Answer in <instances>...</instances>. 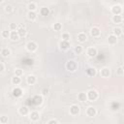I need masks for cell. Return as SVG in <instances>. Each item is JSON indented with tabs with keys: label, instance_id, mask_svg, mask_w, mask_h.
<instances>
[{
	"label": "cell",
	"instance_id": "6da1fadb",
	"mask_svg": "<svg viewBox=\"0 0 124 124\" xmlns=\"http://www.w3.org/2000/svg\"><path fill=\"white\" fill-rule=\"evenodd\" d=\"M66 70L69 72H76L78 70V63L75 60H69L66 63Z\"/></svg>",
	"mask_w": 124,
	"mask_h": 124
},
{
	"label": "cell",
	"instance_id": "d4e9b609",
	"mask_svg": "<svg viewBox=\"0 0 124 124\" xmlns=\"http://www.w3.org/2000/svg\"><path fill=\"white\" fill-rule=\"evenodd\" d=\"M122 16H112V21L115 24H119L122 22Z\"/></svg>",
	"mask_w": 124,
	"mask_h": 124
},
{
	"label": "cell",
	"instance_id": "cb8c5ba5",
	"mask_svg": "<svg viewBox=\"0 0 124 124\" xmlns=\"http://www.w3.org/2000/svg\"><path fill=\"white\" fill-rule=\"evenodd\" d=\"M10 54H11L10 48H8V47H3V48L1 49V55H2L3 57H8Z\"/></svg>",
	"mask_w": 124,
	"mask_h": 124
},
{
	"label": "cell",
	"instance_id": "e0dca14e",
	"mask_svg": "<svg viewBox=\"0 0 124 124\" xmlns=\"http://www.w3.org/2000/svg\"><path fill=\"white\" fill-rule=\"evenodd\" d=\"M108 44L111 45V46L116 45V43H117V37L114 36L113 34H110V35L108 37Z\"/></svg>",
	"mask_w": 124,
	"mask_h": 124
},
{
	"label": "cell",
	"instance_id": "d6a6232c",
	"mask_svg": "<svg viewBox=\"0 0 124 124\" xmlns=\"http://www.w3.org/2000/svg\"><path fill=\"white\" fill-rule=\"evenodd\" d=\"M9 29H10L11 31H17L18 26H17V24H16V23L12 22V23H10V25H9Z\"/></svg>",
	"mask_w": 124,
	"mask_h": 124
},
{
	"label": "cell",
	"instance_id": "f1b7e54d",
	"mask_svg": "<svg viewBox=\"0 0 124 124\" xmlns=\"http://www.w3.org/2000/svg\"><path fill=\"white\" fill-rule=\"evenodd\" d=\"M27 8H28L29 12H35V11H36V9H37V5H36V3L31 2V3H29V4H28Z\"/></svg>",
	"mask_w": 124,
	"mask_h": 124
},
{
	"label": "cell",
	"instance_id": "8fae6325",
	"mask_svg": "<svg viewBox=\"0 0 124 124\" xmlns=\"http://www.w3.org/2000/svg\"><path fill=\"white\" fill-rule=\"evenodd\" d=\"M79 110H80V108L78 105H72L70 107V114H72V115H78L79 113Z\"/></svg>",
	"mask_w": 124,
	"mask_h": 124
},
{
	"label": "cell",
	"instance_id": "4fadbf2b",
	"mask_svg": "<svg viewBox=\"0 0 124 124\" xmlns=\"http://www.w3.org/2000/svg\"><path fill=\"white\" fill-rule=\"evenodd\" d=\"M12 93H13V96H14V97H16V98H19V97L22 96L23 91H22L21 88H19V87H16V88L13 89Z\"/></svg>",
	"mask_w": 124,
	"mask_h": 124
},
{
	"label": "cell",
	"instance_id": "1f68e13d",
	"mask_svg": "<svg viewBox=\"0 0 124 124\" xmlns=\"http://www.w3.org/2000/svg\"><path fill=\"white\" fill-rule=\"evenodd\" d=\"M10 35H11V32L8 31V30H3V31L1 32V37H2L3 39H8V38H10Z\"/></svg>",
	"mask_w": 124,
	"mask_h": 124
},
{
	"label": "cell",
	"instance_id": "44dd1931",
	"mask_svg": "<svg viewBox=\"0 0 124 124\" xmlns=\"http://www.w3.org/2000/svg\"><path fill=\"white\" fill-rule=\"evenodd\" d=\"M78 99L80 102H86L88 100L87 99V94L85 92H80V93L78 94Z\"/></svg>",
	"mask_w": 124,
	"mask_h": 124
},
{
	"label": "cell",
	"instance_id": "30bf717a",
	"mask_svg": "<svg viewBox=\"0 0 124 124\" xmlns=\"http://www.w3.org/2000/svg\"><path fill=\"white\" fill-rule=\"evenodd\" d=\"M100 75L102 78H109L110 76V70L108 67H104L100 71Z\"/></svg>",
	"mask_w": 124,
	"mask_h": 124
},
{
	"label": "cell",
	"instance_id": "8992f818",
	"mask_svg": "<svg viewBox=\"0 0 124 124\" xmlns=\"http://www.w3.org/2000/svg\"><path fill=\"white\" fill-rule=\"evenodd\" d=\"M31 102H32V104L35 105V106H40V105H42V103H43V96H42V95H35V96L31 99Z\"/></svg>",
	"mask_w": 124,
	"mask_h": 124
},
{
	"label": "cell",
	"instance_id": "52a82bcc",
	"mask_svg": "<svg viewBox=\"0 0 124 124\" xmlns=\"http://www.w3.org/2000/svg\"><path fill=\"white\" fill-rule=\"evenodd\" d=\"M90 34H91V36H92L93 38H98V37L101 35V30H100L99 27L93 26V27L91 28V30H90Z\"/></svg>",
	"mask_w": 124,
	"mask_h": 124
},
{
	"label": "cell",
	"instance_id": "7402d4cb",
	"mask_svg": "<svg viewBox=\"0 0 124 124\" xmlns=\"http://www.w3.org/2000/svg\"><path fill=\"white\" fill-rule=\"evenodd\" d=\"M27 18L29 20H31V21H35L37 19V13L36 12H28Z\"/></svg>",
	"mask_w": 124,
	"mask_h": 124
},
{
	"label": "cell",
	"instance_id": "4316f807",
	"mask_svg": "<svg viewBox=\"0 0 124 124\" xmlns=\"http://www.w3.org/2000/svg\"><path fill=\"white\" fill-rule=\"evenodd\" d=\"M112 32H113L112 34H113L114 36H116L117 38H118L119 36H121L122 33H123V32H122V29H121L120 27H115V28H113V31H112Z\"/></svg>",
	"mask_w": 124,
	"mask_h": 124
},
{
	"label": "cell",
	"instance_id": "d6986e66",
	"mask_svg": "<svg viewBox=\"0 0 124 124\" xmlns=\"http://www.w3.org/2000/svg\"><path fill=\"white\" fill-rule=\"evenodd\" d=\"M49 13H50V11H49V8H47V7H42L40 9V14L43 16H47L49 15Z\"/></svg>",
	"mask_w": 124,
	"mask_h": 124
},
{
	"label": "cell",
	"instance_id": "f546056e",
	"mask_svg": "<svg viewBox=\"0 0 124 124\" xmlns=\"http://www.w3.org/2000/svg\"><path fill=\"white\" fill-rule=\"evenodd\" d=\"M74 52L76 53V54H80V53H82L83 52V47H82V46H75V48H74Z\"/></svg>",
	"mask_w": 124,
	"mask_h": 124
},
{
	"label": "cell",
	"instance_id": "3957f363",
	"mask_svg": "<svg viewBox=\"0 0 124 124\" xmlns=\"http://www.w3.org/2000/svg\"><path fill=\"white\" fill-rule=\"evenodd\" d=\"M25 48L29 51V52H35L38 48V45L34 42V41H30L25 45Z\"/></svg>",
	"mask_w": 124,
	"mask_h": 124
},
{
	"label": "cell",
	"instance_id": "9c48e42d",
	"mask_svg": "<svg viewBox=\"0 0 124 124\" xmlns=\"http://www.w3.org/2000/svg\"><path fill=\"white\" fill-rule=\"evenodd\" d=\"M96 114H97V109L94 108V107H88L87 108H86V115L87 116H89V117H94V116H96Z\"/></svg>",
	"mask_w": 124,
	"mask_h": 124
},
{
	"label": "cell",
	"instance_id": "5bb4252c",
	"mask_svg": "<svg viewBox=\"0 0 124 124\" xmlns=\"http://www.w3.org/2000/svg\"><path fill=\"white\" fill-rule=\"evenodd\" d=\"M86 75L89 77H95L97 75V70L94 67H88L86 69Z\"/></svg>",
	"mask_w": 124,
	"mask_h": 124
},
{
	"label": "cell",
	"instance_id": "60d3db41",
	"mask_svg": "<svg viewBox=\"0 0 124 124\" xmlns=\"http://www.w3.org/2000/svg\"><path fill=\"white\" fill-rule=\"evenodd\" d=\"M4 71H5V65H4L3 62H1V63H0V72L3 73Z\"/></svg>",
	"mask_w": 124,
	"mask_h": 124
},
{
	"label": "cell",
	"instance_id": "74e56055",
	"mask_svg": "<svg viewBox=\"0 0 124 124\" xmlns=\"http://www.w3.org/2000/svg\"><path fill=\"white\" fill-rule=\"evenodd\" d=\"M13 10H14V8H13V6H11V5H7V6L5 7V11H6L7 13H12Z\"/></svg>",
	"mask_w": 124,
	"mask_h": 124
},
{
	"label": "cell",
	"instance_id": "d590c367",
	"mask_svg": "<svg viewBox=\"0 0 124 124\" xmlns=\"http://www.w3.org/2000/svg\"><path fill=\"white\" fill-rule=\"evenodd\" d=\"M22 75H23V71H22L21 69H16V70H15V76L20 78Z\"/></svg>",
	"mask_w": 124,
	"mask_h": 124
},
{
	"label": "cell",
	"instance_id": "9a60e30c",
	"mask_svg": "<svg viewBox=\"0 0 124 124\" xmlns=\"http://www.w3.org/2000/svg\"><path fill=\"white\" fill-rule=\"evenodd\" d=\"M26 81H27V83H28L29 85H33V84L36 83L37 78H36L34 75H29V76L26 78Z\"/></svg>",
	"mask_w": 124,
	"mask_h": 124
},
{
	"label": "cell",
	"instance_id": "7a4b0ae2",
	"mask_svg": "<svg viewBox=\"0 0 124 124\" xmlns=\"http://www.w3.org/2000/svg\"><path fill=\"white\" fill-rule=\"evenodd\" d=\"M86 94H87V99H88L89 101H91V102L96 101V100L98 99V97H99V93H98L96 90H94V89L88 90Z\"/></svg>",
	"mask_w": 124,
	"mask_h": 124
},
{
	"label": "cell",
	"instance_id": "7c38bea8",
	"mask_svg": "<svg viewBox=\"0 0 124 124\" xmlns=\"http://www.w3.org/2000/svg\"><path fill=\"white\" fill-rule=\"evenodd\" d=\"M29 118H30V120L32 122H37L40 119V114H39L38 111H32L29 114Z\"/></svg>",
	"mask_w": 124,
	"mask_h": 124
},
{
	"label": "cell",
	"instance_id": "484cf974",
	"mask_svg": "<svg viewBox=\"0 0 124 124\" xmlns=\"http://www.w3.org/2000/svg\"><path fill=\"white\" fill-rule=\"evenodd\" d=\"M17 33H18L19 37H25L26 36V29L22 26H19L17 29Z\"/></svg>",
	"mask_w": 124,
	"mask_h": 124
},
{
	"label": "cell",
	"instance_id": "603a6c76",
	"mask_svg": "<svg viewBox=\"0 0 124 124\" xmlns=\"http://www.w3.org/2000/svg\"><path fill=\"white\" fill-rule=\"evenodd\" d=\"M19 35L17 33V31H11V35H10V39L12 41H17L19 39Z\"/></svg>",
	"mask_w": 124,
	"mask_h": 124
},
{
	"label": "cell",
	"instance_id": "ac0fdd59",
	"mask_svg": "<svg viewBox=\"0 0 124 124\" xmlns=\"http://www.w3.org/2000/svg\"><path fill=\"white\" fill-rule=\"evenodd\" d=\"M120 108V103L119 102H116V101H113L110 103V109L112 111H116Z\"/></svg>",
	"mask_w": 124,
	"mask_h": 124
},
{
	"label": "cell",
	"instance_id": "83f0119b",
	"mask_svg": "<svg viewBox=\"0 0 124 124\" xmlns=\"http://www.w3.org/2000/svg\"><path fill=\"white\" fill-rule=\"evenodd\" d=\"M20 82H21V78H20L19 77L14 76V77L12 78V83H13L14 85H18Z\"/></svg>",
	"mask_w": 124,
	"mask_h": 124
},
{
	"label": "cell",
	"instance_id": "ffe728a7",
	"mask_svg": "<svg viewBox=\"0 0 124 124\" xmlns=\"http://www.w3.org/2000/svg\"><path fill=\"white\" fill-rule=\"evenodd\" d=\"M86 40H87V36H86L85 33L80 32V33L78 34V41L79 43H84Z\"/></svg>",
	"mask_w": 124,
	"mask_h": 124
},
{
	"label": "cell",
	"instance_id": "f35d334b",
	"mask_svg": "<svg viewBox=\"0 0 124 124\" xmlns=\"http://www.w3.org/2000/svg\"><path fill=\"white\" fill-rule=\"evenodd\" d=\"M116 74H117L118 76L124 75V70H123V68H122V67H119V68L116 70Z\"/></svg>",
	"mask_w": 124,
	"mask_h": 124
},
{
	"label": "cell",
	"instance_id": "ab89813d",
	"mask_svg": "<svg viewBox=\"0 0 124 124\" xmlns=\"http://www.w3.org/2000/svg\"><path fill=\"white\" fill-rule=\"evenodd\" d=\"M46 124H59V123H58V121L56 119H50V120L47 121Z\"/></svg>",
	"mask_w": 124,
	"mask_h": 124
},
{
	"label": "cell",
	"instance_id": "8d00e7d4",
	"mask_svg": "<svg viewBox=\"0 0 124 124\" xmlns=\"http://www.w3.org/2000/svg\"><path fill=\"white\" fill-rule=\"evenodd\" d=\"M0 122H1V124H6V123H8V116L2 115V116L0 117Z\"/></svg>",
	"mask_w": 124,
	"mask_h": 124
},
{
	"label": "cell",
	"instance_id": "277c9868",
	"mask_svg": "<svg viewBox=\"0 0 124 124\" xmlns=\"http://www.w3.org/2000/svg\"><path fill=\"white\" fill-rule=\"evenodd\" d=\"M122 11H123V9L119 4H115L111 7V13L113 16H121Z\"/></svg>",
	"mask_w": 124,
	"mask_h": 124
},
{
	"label": "cell",
	"instance_id": "5b68a950",
	"mask_svg": "<svg viewBox=\"0 0 124 124\" xmlns=\"http://www.w3.org/2000/svg\"><path fill=\"white\" fill-rule=\"evenodd\" d=\"M86 54H87L88 57L93 58V57H96V56H97V54H98V50H97L96 47H94V46H90V47L87 48V50H86Z\"/></svg>",
	"mask_w": 124,
	"mask_h": 124
},
{
	"label": "cell",
	"instance_id": "4dcf8cb0",
	"mask_svg": "<svg viewBox=\"0 0 124 124\" xmlns=\"http://www.w3.org/2000/svg\"><path fill=\"white\" fill-rule=\"evenodd\" d=\"M52 28H53L54 31H61L62 30V24L59 23V22H55L52 25Z\"/></svg>",
	"mask_w": 124,
	"mask_h": 124
},
{
	"label": "cell",
	"instance_id": "2e32d148",
	"mask_svg": "<svg viewBox=\"0 0 124 124\" xmlns=\"http://www.w3.org/2000/svg\"><path fill=\"white\" fill-rule=\"evenodd\" d=\"M18 112H19L20 115L25 116V115H27V114L29 113V108H28V107H26V106H22V107H20V108H18Z\"/></svg>",
	"mask_w": 124,
	"mask_h": 124
},
{
	"label": "cell",
	"instance_id": "836d02e7",
	"mask_svg": "<svg viewBox=\"0 0 124 124\" xmlns=\"http://www.w3.org/2000/svg\"><path fill=\"white\" fill-rule=\"evenodd\" d=\"M61 38H62V40L63 41H70V39H71V35L69 34V33H67V32H65V33H63L62 34V36H61Z\"/></svg>",
	"mask_w": 124,
	"mask_h": 124
},
{
	"label": "cell",
	"instance_id": "e575fe53",
	"mask_svg": "<svg viewBox=\"0 0 124 124\" xmlns=\"http://www.w3.org/2000/svg\"><path fill=\"white\" fill-rule=\"evenodd\" d=\"M48 93H49L48 88H46V87L42 88V90H41V95H42L43 97H46V96L48 95Z\"/></svg>",
	"mask_w": 124,
	"mask_h": 124
},
{
	"label": "cell",
	"instance_id": "ba28073f",
	"mask_svg": "<svg viewBox=\"0 0 124 124\" xmlns=\"http://www.w3.org/2000/svg\"><path fill=\"white\" fill-rule=\"evenodd\" d=\"M70 46H71V44H70V42H68V41H63V40H61L60 43H59V47H60L61 50H68V49L70 48Z\"/></svg>",
	"mask_w": 124,
	"mask_h": 124
}]
</instances>
